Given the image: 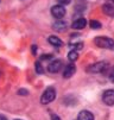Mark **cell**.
<instances>
[{
  "label": "cell",
  "instance_id": "3",
  "mask_svg": "<svg viewBox=\"0 0 114 120\" xmlns=\"http://www.w3.org/2000/svg\"><path fill=\"white\" fill-rule=\"evenodd\" d=\"M51 14L55 17L56 19H61V18H63V17L66 15V8H64L63 5H59V4L55 5L51 8Z\"/></svg>",
  "mask_w": 114,
  "mask_h": 120
},
{
  "label": "cell",
  "instance_id": "18",
  "mask_svg": "<svg viewBox=\"0 0 114 120\" xmlns=\"http://www.w3.org/2000/svg\"><path fill=\"white\" fill-rule=\"evenodd\" d=\"M57 1L59 3V5H68V4H70V1L71 0H57Z\"/></svg>",
  "mask_w": 114,
  "mask_h": 120
},
{
  "label": "cell",
  "instance_id": "2",
  "mask_svg": "<svg viewBox=\"0 0 114 120\" xmlns=\"http://www.w3.org/2000/svg\"><path fill=\"white\" fill-rule=\"evenodd\" d=\"M94 43L99 46V48H102V49H114V41L109 37H105V36H101V37H96Z\"/></svg>",
  "mask_w": 114,
  "mask_h": 120
},
{
  "label": "cell",
  "instance_id": "16",
  "mask_svg": "<svg viewBox=\"0 0 114 120\" xmlns=\"http://www.w3.org/2000/svg\"><path fill=\"white\" fill-rule=\"evenodd\" d=\"M83 46L82 43H70V48L71 50H81Z\"/></svg>",
  "mask_w": 114,
  "mask_h": 120
},
{
  "label": "cell",
  "instance_id": "1",
  "mask_svg": "<svg viewBox=\"0 0 114 120\" xmlns=\"http://www.w3.org/2000/svg\"><path fill=\"white\" fill-rule=\"evenodd\" d=\"M55 98H56V89L54 87H48L40 96V102L43 105L50 104L55 100Z\"/></svg>",
  "mask_w": 114,
  "mask_h": 120
},
{
  "label": "cell",
  "instance_id": "6",
  "mask_svg": "<svg viewBox=\"0 0 114 120\" xmlns=\"http://www.w3.org/2000/svg\"><path fill=\"white\" fill-rule=\"evenodd\" d=\"M62 61H59V60H55V61H52L50 64H49V67H48V70L50 71V73H52V74H56V73H58L61 69H62Z\"/></svg>",
  "mask_w": 114,
  "mask_h": 120
},
{
  "label": "cell",
  "instance_id": "17",
  "mask_svg": "<svg viewBox=\"0 0 114 120\" xmlns=\"http://www.w3.org/2000/svg\"><path fill=\"white\" fill-rule=\"evenodd\" d=\"M36 71H37V74H43L44 73V69H43L40 62H36Z\"/></svg>",
  "mask_w": 114,
  "mask_h": 120
},
{
  "label": "cell",
  "instance_id": "8",
  "mask_svg": "<svg viewBox=\"0 0 114 120\" xmlns=\"http://www.w3.org/2000/svg\"><path fill=\"white\" fill-rule=\"evenodd\" d=\"M77 120H94V115L89 111H81L78 113Z\"/></svg>",
  "mask_w": 114,
  "mask_h": 120
},
{
  "label": "cell",
  "instance_id": "15",
  "mask_svg": "<svg viewBox=\"0 0 114 120\" xmlns=\"http://www.w3.org/2000/svg\"><path fill=\"white\" fill-rule=\"evenodd\" d=\"M89 25H90V27L94 29V30H99V29H101V23H100V22H96V20H90Z\"/></svg>",
  "mask_w": 114,
  "mask_h": 120
},
{
  "label": "cell",
  "instance_id": "14",
  "mask_svg": "<svg viewBox=\"0 0 114 120\" xmlns=\"http://www.w3.org/2000/svg\"><path fill=\"white\" fill-rule=\"evenodd\" d=\"M107 77L109 79V81L114 82V65H113V67H108V73H107Z\"/></svg>",
  "mask_w": 114,
  "mask_h": 120
},
{
  "label": "cell",
  "instance_id": "12",
  "mask_svg": "<svg viewBox=\"0 0 114 120\" xmlns=\"http://www.w3.org/2000/svg\"><path fill=\"white\" fill-rule=\"evenodd\" d=\"M54 27H55V30H57V31H64V30L67 29V24L59 19L57 23L54 24Z\"/></svg>",
  "mask_w": 114,
  "mask_h": 120
},
{
  "label": "cell",
  "instance_id": "11",
  "mask_svg": "<svg viewBox=\"0 0 114 120\" xmlns=\"http://www.w3.org/2000/svg\"><path fill=\"white\" fill-rule=\"evenodd\" d=\"M102 10H103L105 14H107V15H109V17H113V15H114V6H113V5H110V4H105L103 7H102Z\"/></svg>",
  "mask_w": 114,
  "mask_h": 120
},
{
  "label": "cell",
  "instance_id": "4",
  "mask_svg": "<svg viewBox=\"0 0 114 120\" xmlns=\"http://www.w3.org/2000/svg\"><path fill=\"white\" fill-rule=\"evenodd\" d=\"M106 69H108V63L107 62H97V63L93 64L89 68V71H92V73H102Z\"/></svg>",
  "mask_w": 114,
  "mask_h": 120
},
{
  "label": "cell",
  "instance_id": "13",
  "mask_svg": "<svg viewBox=\"0 0 114 120\" xmlns=\"http://www.w3.org/2000/svg\"><path fill=\"white\" fill-rule=\"evenodd\" d=\"M77 57H78V54H77L76 50H71L70 52L68 54V58H69V61H71V62H75V61L77 60Z\"/></svg>",
  "mask_w": 114,
  "mask_h": 120
},
{
  "label": "cell",
  "instance_id": "5",
  "mask_svg": "<svg viewBox=\"0 0 114 120\" xmlns=\"http://www.w3.org/2000/svg\"><path fill=\"white\" fill-rule=\"evenodd\" d=\"M102 100L106 105L113 106L114 105V89H108L102 94Z\"/></svg>",
  "mask_w": 114,
  "mask_h": 120
},
{
  "label": "cell",
  "instance_id": "21",
  "mask_svg": "<svg viewBox=\"0 0 114 120\" xmlns=\"http://www.w3.org/2000/svg\"><path fill=\"white\" fill-rule=\"evenodd\" d=\"M15 120H20V119H15Z\"/></svg>",
  "mask_w": 114,
  "mask_h": 120
},
{
  "label": "cell",
  "instance_id": "20",
  "mask_svg": "<svg viewBox=\"0 0 114 120\" xmlns=\"http://www.w3.org/2000/svg\"><path fill=\"white\" fill-rule=\"evenodd\" d=\"M0 120H6V118L3 116V115H0Z\"/></svg>",
  "mask_w": 114,
  "mask_h": 120
},
{
  "label": "cell",
  "instance_id": "19",
  "mask_svg": "<svg viewBox=\"0 0 114 120\" xmlns=\"http://www.w3.org/2000/svg\"><path fill=\"white\" fill-rule=\"evenodd\" d=\"M51 120H61V119H59L56 114H51Z\"/></svg>",
  "mask_w": 114,
  "mask_h": 120
},
{
  "label": "cell",
  "instance_id": "7",
  "mask_svg": "<svg viewBox=\"0 0 114 120\" xmlns=\"http://www.w3.org/2000/svg\"><path fill=\"white\" fill-rule=\"evenodd\" d=\"M75 71H76V67H75L73 63H70V64H68L66 68H64L63 76L66 77V79H69V77H71V76L75 74Z\"/></svg>",
  "mask_w": 114,
  "mask_h": 120
},
{
  "label": "cell",
  "instance_id": "9",
  "mask_svg": "<svg viewBox=\"0 0 114 120\" xmlns=\"http://www.w3.org/2000/svg\"><path fill=\"white\" fill-rule=\"evenodd\" d=\"M87 25V22L85 18H77L74 20L73 23V29H76V30H81V29H85V26Z\"/></svg>",
  "mask_w": 114,
  "mask_h": 120
},
{
  "label": "cell",
  "instance_id": "10",
  "mask_svg": "<svg viewBox=\"0 0 114 120\" xmlns=\"http://www.w3.org/2000/svg\"><path fill=\"white\" fill-rule=\"evenodd\" d=\"M49 43H50L51 45H54V46H61L62 44H63V42L61 41V38H58L57 36H50V37H49Z\"/></svg>",
  "mask_w": 114,
  "mask_h": 120
}]
</instances>
